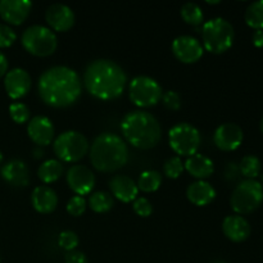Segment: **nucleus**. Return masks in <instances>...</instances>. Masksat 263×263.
<instances>
[{
	"label": "nucleus",
	"mask_w": 263,
	"mask_h": 263,
	"mask_svg": "<svg viewBox=\"0 0 263 263\" xmlns=\"http://www.w3.org/2000/svg\"><path fill=\"white\" fill-rule=\"evenodd\" d=\"M263 202V186L257 180H244L234 189L230 204L234 212L248 215L254 212Z\"/></svg>",
	"instance_id": "423d86ee"
},
{
	"label": "nucleus",
	"mask_w": 263,
	"mask_h": 263,
	"mask_svg": "<svg viewBox=\"0 0 263 263\" xmlns=\"http://www.w3.org/2000/svg\"><path fill=\"white\" fill-rule=\"evenodd\" d=\"M185 168L193 177L199 180L207 179L215 171L213 162L208 157L199 153L187 158V161L185 162Z\"/></svg>",
	"instance_id": "5701e85b"
},
{
	"label": "nucleus",
	"mask_w": 263,
	"mask_h": 263,
	"mask_svg": "<svg viewBox=\"0 0 263 263\" xmlns=\"http://www.w3.org/2000/svg\"><path fill=\"white\" fill-rule=\"evenodd\" d=\"M39 95L46 105L53 108L69 107L81 95L80 77L73 69L55 66L43 72L37 82Z\"/></svg>",
	"instance_id": "f257e3e1"
},
{
	"label": "nucleus",
	"mask_w": 263,
	"mask_h": 263,
	"mask_svg": "<svg viewBox=\"0 0 263 263\" xmlns=\"http://www.w3.org/2000/svg\"><path fill=\"white\" fill-rule=\"evenodd\" d=\"M170 146L179 156L192 157L200 146V134L189 123H177L168 133Z\"/></svg>",
	"instance_id": "1a4fd4ad"
},
{
	"label": "nucleus",
	"mask_w": 263,
	"mask_h": 263,
	"mask_svg": "<svg viewBox=\"0 0 263 263\" xmlns=\"http://www.w3.org/2000/svg\"><path fill=\"white\" fill-rule=\"evenodd\" d=\"M252 41H253L254 46L257 48H262L263 46V30H256L252 36Z\"/></svg>",
	"instance_id": "4c0bfd02"
},
{
	"label": "nucleus",
	"mask_w": 263,
	"mask_h": 263,
	"mask_svg": "<svg viewBox=\"0 0 263 263\" xmlns=\"http://www.w3.org/2000/svg\"><path fill=\"white\" fill-rule=\"evenodd\" d=\"M181 17L186 23L192 26H199L203 23L204 14L202 8L195 3H186L181 7Z\"/></svg>",
	"instance_id": "c85d7f7f"
},
{
	"label": "nucleus",
	"mask_w": 263,
	"mask_h": 263,
	"mask_svg": "<svg viewBox=\"0 0 263 263\" xmlns=\"http://www.w3.org/2000/svg\"><path fill=\"white\" fill-rule=\"evenodd\" d=\"M4 87L8 97L12 99H21L31 89V77L23 68H14L7 72L4 77Z\"/></svg>",
	"instance_id": "2eb2a0df"
},
{
	"label": "nucleus",
	"mask_w": 263,
	"mask_h": 263,
	"mask_svg": "<svg viewBox=\"0 0 263 263\" xmlns=\"http://www.w3.org/2000/svg\"><path fill=\"white\" fill-rule=\"evenodd\" d=\"M87 91L100 100H113L121 97L127 77L117 63L108 59H97L87 64L84 73Z\"/></svg>",
	"instance_id": "f03ea898"
},
{
	"label": "nucleus",
	"mask_w": 263,
	"mask_h": 263,
	"mask_svg": "<svg viewBox=\"0 0 263 263\" xmlns=\"http://www.w3.org/2000/svg\"><path fill=\"white\" fill-rule=\"evenodd\" d=\"M121 131L131 145L143 151L154 148L162 136L158 120L144 110L127 113L121 122Z\"/></svg>",
	"instance_id": "7ed1b4c3"
},
{
	"label": "nucleus",
	"mask_w": 263,
	"mask_h": 263,
	"mask_svg": "<svg viewBox=\"0 0 263 263\" xmlns=\"http://www.w3.org/2000/svg\"><path fill=\"white\" fill-rule=\"evenodd\" d=\"M86 210V200L84 199V197H80V195H74L69 199V202L67 203V212L71 216L74 217H79Z\"/></svg>",
	"instance_id": "473e14b6"
},
{
	"label": "nucleus",
	"mask_w": 263,
	"mask_h": 263,
	"mask_svg": "<svg viewBox=\"0 0 263 263\" xmlns=\"http://www.w3.org/2000/svg\"><path fill=\"white\" fill-rule=\"evenodd\" d=\"M27 134L36 145H49L54 138V126L48 117L36 116L28 122Z\"/></svg>",
	"instance_id": "f3484780"
},
{
	"label": "nucleus",
	"mask_w": 263,
	"mask_h": 263,
	"mask_svg": "<svg viewBox=\"0 0 263 263\" xmlns=\"http://www.w3.org/2000/svg\"><path fill=\"white\" fill-rule=\"evenodd\" d=\"M212 263H228V262H225V261H215V262H212Z\"/></svg>",
	"instance_id": "79ce46f5"
},
{
	"label": "nucleus",
	"mask_w": 263,
	"mask_h": 263,
	"mask_svg": "<svg viewBox=\"0 0 263 263\" xmlns=\"http://www.w3.org/2000/svg\"><path fill=\"white\" fill-rule=\"evenodd\" d=\"M239 172L247 180H254L261 172V161L256 156H246L239 163Z\"/></svg>",
	"instance_id": "bb28decb"
},
{
	"label": "nucleus",
	"mask_w": 263,
	"mask_h": 263,
	"mask_svg": "<svg viewBox=\"0 0 263 263\" xmlns=\"http://www.w3.org/2000/svg\"><path fill=\"white\" fill-rule=\"evenodd\" d=\"M109 187L112 194L123 203H130L138 197L139 187L131 177L125 175H116L110 179Z\"/></svg>",
	"instance_id": "aec40b11"
},
{
	"label": "nucleus",
	"mask_w": 263,
	"mask_h": 263,
	"mask_svg": "<svg viewBox=\"0 0 263 263\" xmlns=\"http://www.w3.org/2000/svg\"><path fill=\"white\" fill-rule=\"evenodd\" d=\"M32 8L30 0H0V17L9 25H22Z\"/></svg>",
	"instance_id": "4468645a"
},
{
	"label": "nucleus",
	"mask_w": 263,
	"mask_h": 263,
	"mask_svg": "<svg viewBox=\"0 0 263 263\" xmlns=\"http://www.w3.org/2000/svg\"><path fill=\"white\" fill-rule=\"evenodd\" d=\"M203 45L193 36H179L172 43V53L180 62L186 64L195 63L203 55Z\"/></svg>",
	"instance_id": "9b49d317"
},
{
	"label": "nucleus",
	"mask_w": 263,
	"mask_h": 263,
	"mask_svg": "<svg viewBox=\"0 0 263 263\" xmlns=\"http://www.w3.org/2000/svg\"><path fill=\"white\" fill-rule=\"evenodd\" d=\"M90 161L94 168L100 172L117 171L127 163V145L120 136L115 134H102L91 144Z\"/></svg>",
	"instance_id": "20e7f679"
},
{
	"label": "nucleus",
	"mask_w": 263,
	"mask_h": 263,
	"mask_svg": "<svg viewBox=\"0 0 263 263\" xmlns=\"http://www.w3.org/2000/svg\"><path fill=\"white\" fill-rule=\"evenodd\" d=\"M22 45L32 55L48 57L57 50L58 40L50 28L35 25L23 31Z\"/></svg>",
	"instance_id": "0eeeda50"
},
{
	"label": "nucleus",
	"mask_w": 263,
	"mask_h": 263,
	"mask_svg": "<svg viewBox=\"0 0 263 263\" xmlns=\"http://www.w3.org/2000/svg\"><path fill=\"white\" fill-rule=\"evenodd\" d=\"M2 162H3V153L0 152V164H2Z\"/></svg>",
	"instance_id": "a19ab883"
},
{
	"label": "nucleus",
	"mask_w": 263,
	"mask_h": 263,
	"mask_svg": "<svg viewBox=\"0 0 263 263\" xmlns=\"http://www.w3.org/2000/svg\"><path fill=\"white\" fill-rule=\"evenodd\" d=\"M58 243L61 248H63L64 251L67 252H71L76 249V247L79 246V236L74 231L71 230H66V231H62L59 234V239H58Z\"/></svg>",
	"instance_id": "2f4dec72"
},
{
	"label": "nucleus",
	"mask_w": 263,
	"mask_h": 263,
	"mask_svg": "<svg viewBox=\"0 0 263 263\" xmlns=\"http://www.w3.org/2000/svg\"><path fill=\"white\" fill-rule=\"evenodd\" d=\"M186 197L193 204L198 207H204L213 202L216 198V190L210 182L199 180L189 185L186 190Z\"/></svg>",
	"instance_id": "4be33fe9"
},
{
	"label": "nucleus",
	"mask_w": 263,
	"mask_h": 263,
	"mask_svg": "<svg viewBox=\"0 0 263 263\" xmlns=\"http://www.w3.org/2000/svg\"><path fill=\"white\" fill-rule=\"evenodd\" d=\"M244 139L243 130L236 123L228 122L218 126L213 135L216 146L223 152H233L241 145Z\"/></svg>",
	"instance_id": "ddd939ff"
},
{
	"label": "nucleus",
	"mask_w": 263,
	"mask_h": 263,
	"mask_svg": "<svg viewBox=\"0 0 263 263\" xmlns=\"http://www.w3.org/2000/svg\"><path fill=\"white\" fill-rule=\"evenodd\" d=\"M262 186H263V185H262Z\"/></svg>",
	"instance_id": "37998d69"
},
{
	"label": "nucleus",
	"mask_w": 263,
	"mask_h": 263,
	"mask_svg": "<svg viewBox=\"0 0 263 263\" xmlns=\"http://www.w3.org/2000/svg\"><path fill=\"white\" fill-rule=\"evenodd\" d=\"M184 171V164H182L180 157H171L167 159L163 166V172L168 179H177Z\"/></svg>",
	"instance_id": "7c9ffc66"
},
{
	"label": "nucleus",
	"mask_w": 263,
	"mask_h": 263,
	"mask_svg": "<svg viewBox=\"0 0 263 263\" xmlns=\"http://www.w3.org/2000/svg\"><path fill=\"white\" fill-rule=\"evenodd\" d=\"M246 22L254 30H263V0L252 3L247 8Z\"/></svg>",
	"instance_id": "a878e982"
},
{
	"label": "nucleus",
	"mask_w": 263,
	"mask_h": 263,
	"mask_svg": "<svg viewBox=\"0 0 263 263\" xmlns=\"http://www.w3.org/2000/svg\"><path fill=\"white\" fill-rule=\"evenodd\" d=\"M202 37L205 50L213 54H222L233 45L235 32L229 21L217 17L203 25Z\"/></svg>",
	"instance_id": "39448f33"
},
{
	"label": "nucleus",
	"mask_w": 263,
	"mask_h": 263,
	"mask_svg": "<svg viewBox=\"0 0 263 263\" xmlns=\"http://www.w3.org/2000/svg\"><path fill=\"white\" fill-rule=\"evenodd\" d=\"M62 174H63V164L57 159L45 161L39 167L37 171L39 179L45 184H51V182L57 181L62 176Z\"/></svg>",
	"instance_id": "b1692460"
},
{
	"label": "nucleus",
	"mask_w": 263,
	"mask_h": 263,
	"mask_svg": "<svg viewBox=\"0 0 263 263\" xmlns=\"http://www.w3.org/2000/svg\"><path fill=\"white\" fill-rule=\"evenodd\" d=\"M259 128H261V131H262V134H263V117H262V120H261V123H259Z\"/></svg>",
	"instance_id": "ea45409f"
},
{
	"label": "nucleus",
	"mask_w": 263,
	"mask_h": 263,
	"mask_svg": "<svg viewBox=\"0 0 263 263\" xmlns=\"http://www.w3.org/2000/svg\"><path fill=\"white\" fill-rule=\"evenodd\" d=\"M2 177L12 186H26L30 182V172L27 166L21 159H12L3 166Z\"/></svg>",
	"instance_id": "a211bd4d"
},
{
	"label": "nucleus",
	"mask_w": 263,
	"mask_h": 263,
	"mask_svg": "<svg viewBox=\"0 0 263 263\" xmlns=\"http://www.w3.org/2000/svg\"><path fill=\"white\" fill-rule=\"evenodd\" d=\"M64 262L66 263H89L87 262V257L85 256L82 252L80 251H71L67 252L66 257H64Z\"/></svg>",
	"instance_id": "e433bc0d"
},
{
	"label": "nucleus",
	"mask_w": 263,
	"mask_h": 263,
	"mask_svg": "<svg viewBox=\"0 0 263 263\" xmlns=\"http://www.w3.org/2000/svg\"><path fill=\"white\" fill-rule=\"evenodd\" d=\"M17 35L7 25H0V48H9L14 44Z\"/></svg>",
	"instance_id": "72a5a7b5"
},
{
	"label": "nucleus",
	"mask_w": 263,
	"mask_h": 263,
	"mask_svg": "<svg viewBox=\"0 0 263 263\" xmlns=\"http://www.w3.org/2000/svg\"><path fill=\"white\" fill-rule=\"evenodd\" d=\"M9 115L10 118L14 121L15 123H26L30 118V109L23 103H12L9 107Z\"/></svg>",
	"instance_id": "c756f323"
},
{
	"label": "nucleus",
	"mask_w": 263,
	"mask_h": 263,
	"mask_svg": "<svg viewBox=\"0 0 263 263\" xmlns=\"http://www.w3.org/2000/svg\"><path fill=\"white\" fill-rule=\"evenodd\" d=\"M222 231L231 241L240 243L247 240L251 235V225L243 216H228L222 222Z\"/></svg>",
	"instance_id": "6ab92c4d"
},
{
	"label": "nucleus",
	"mask_w": 263,
	"mask_h": 263,
	"mask_svg": "<svg viewBox=\"0 0 263 263\" xmlns=\"http://www.w3.org/2000/svg\"><path fill=\"white\" fill-rule=\"evenodd\" d=\"M113 198L107 192H97L91 194L89 200L90 208L97 213H105L113 207Z\"/></svg>",
	"instance_id": "cd10ccee"
},
{
	"label": "nucleus",
	"mask_w": 263,
	"mask_h": 263,
	"mask_svg": "<svg viewBox=\"0 0 263 263\" xmlns=\"http://www.w3.org/2000/svg\"><path fill=\"white\" fill-rule=\"evenodd\" d=\"M162 100L167 109L170 110H179L181 108V98L176 91H167L162 95Z\"/></svg>",
	"instance_id": "f704fd0d"
},
{
	"label": "nucleus",
	"mask_w": 263,
	"mask_h": 263,
	"mask_svg": "<svg viewBox=\"0 0 263 263\" xmlns=\"http://www.w3.org/2000/svg\"><path fill=\"white\" fill-rule=\"evenodd\" d=\"M67 182L73 193L82 197L91 193L95 185V176L91 170L82 164H73L67 171Z\"/></svg>",
	"instance_id": "f8f14e48"
},
{
	"label": "nucleus",
	"mask_w": 263,
	"mask_h": 263,
	"mask_svg": "<svg viewBox=\"0 0 263 263\" xmlns=\"http://www.w3.org/2000/svg\"><path fill=\"white\" fill-rule=\"evenodd\" d=\"M54 153L61 161L73 163L84 158L89 151V141L77 131H66L54 141Z\"/></svg>",
	"instance_id": "6e6552de"
},
{
	"label": "nucleus",
	"mask_w": 263,
	"mask_h": 263,
	"mask_svg": "<svg viewBox=\"0 0 263 263\" xmlns=\"http://www.w3.org/2000/svg\"><path fill=\"white\" fill-rule=\"evenodd\" d=\"M45 20L53 30L66 32L74 25V13L64 4H53L46 9Z\"/></svg>",
	"instance_id": "dca6fc26"
},
{
	"label": "nucleus",
	"mask_w": 263,
	"mask_h": 263,
	"mask_svg": "<svg viewBox=\"0 0 263 263\" xmlns=\"http://www.w3.org/2000/svg\"><path fill=\"white\" fill-rule=\"evenodd\" d=\"M134 211L140 217H149L153 213V207L146 198H138L134 203Z\"/></svg>",
	"instance_id": "c9c22d12"
},
{
	"label": "nucleus",
	"mask_w": 263,
	"mask_h": 263,
	"mask_svg": "<svg viewBox=\"0 0 263 263\" xmlns=\"http://www.w3.org/2000/svg\"><path fill=\"white\" fill-rule=\"evenodd\" d=\"M31 202H32L36 212L48 215V213L53 212L58 205V195L51 187L43 185V186H37L33 189Z\"/></svg>",
	"instance_id": "412c9836"
},
{
	"label": "nucleus",
	"mask_w": 263,
	"mask_h": 263,
	"mask_svg": "<svg viewBox=\"0 0 263 263\" xmlns=\"http://www.w3.org/2000/svg\"><path fill=\"white\" fill-rule=\"evenodd\" d=\"M8 72V59L4 54L0 51V77L5 76Z\"/></svg>",
	"instance_id": "58836bf2"
},
{
	"label": "nucleus",
	"mask_w": 263,
	"mask_h": 263,
	"mask_svg": "<svg viewBox=\"0 0 263 263\" xmlns=\"http://www.w3.org/2000/svg\"><path fill=\"white\" fill-rule=\"evenodd\" d=\"M138 187L144 193H153L159 189L162 185V175L161 172L156 171V170H149V171H144L143 174L139 176L138 180Z\"/></svg>",
	"instance_id": "393cba45"
},
{
	"label": "nucleus",
	"mask_w": 263,
	"mask_h": 263,
	"mask_svg": "<svg viewBox=\"0 0 263 263\" xmlns=\"http://www.w3.org/2000/svg\"><path fill=\"white\" fill-rule=\"evenodd\" d=\"M128 97L131 102L138 107H153L162 99V87L152 77L138 76L131 81Z\"/></svg>",
	"instance_id": "9d476101"
}]
</instances>
